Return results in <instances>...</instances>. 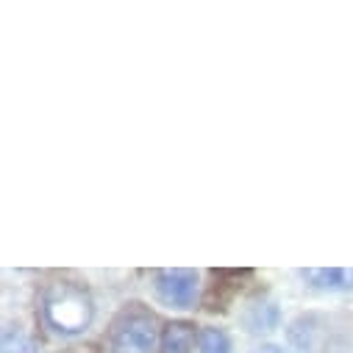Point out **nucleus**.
I'll return each instance as SVG.
<instances>
[{
    "mask_svg": "<svg viewBox=\"0 0 353 353\" xmlns=\"http://www.w3.org/2000/svg\"><path fill=\"white\" fill-rule=\"evenodd\" d=\"M42 312H45V320L53 331L75 336V334H83L90 328L95 306H92L90 292L83 287H78L72 281H56L45 292Z\"/></svg>",
    "mask_w": 353,
    "mask_h": 353,
    "instance_id": "1",
    "label": "nucleus"
},
{
    "mask_svg": "<svg viewBox=\"0 0 353 353\" xmlns=\"http://www.w3.org/2000/svg\"><path fill=\"white\" fill-rule=\"evenodd\" d=\"M156 345V320L142 303L125 306L109 331L112 353H150Z\"/></svg>",
    "mask_w": 353,
    "mask_h": 353,
    "instance_id": "2",
    "label": "nucleus"
},
{
    "mask_svg": "<svg viewBox=\"0 0 353 353\" xmlns=\"http://www.w3.org/2000/svg\"><path fill=\"white\" fill-rule=\"evenodd\" d=\"M156 295L161 303L172 309H192L198 298V273L195 270H159L156 273Z\"/></svg>",
    "mask_w": 353,
    "mask_h": 353,
    "instance_id": "3",
    "label": "nucleus"
},
{
    "mask_svg": "<svg viewBox=\"0 0 353 353\" xmlns=\"http://www.w3.org/2000/svg\"><path fill=\"white\" fill-rule=\"evenodd\" d=\"M303 279L317 287V290H331V292H345L353 290V268H314L303 270Z\"/></svg>",
    "mask_w": 353,
    "mask_h": 353,
    "instance_id": "4",
    "label": "nucleus"
},
{
    "mask_svg": "<svg viewBox=\"0 0 353 353\" xmlns=\"http://www.w3.org/2000/svg\"><path fill=\"white\" fill-rule=\"evenodd\" d=\"M195 345V328L190 323H170L161 336L159 353H192Z\"/></svg>",
    "mask_w": 353,
    "mask_h": 353,
    "instance_id": "5",
    "label": "nucleus"
},
{
    "mask_svg": "<svg viewBox=\"0 0 353 353\" xmlns=\"http://www.w3.org/2000/svg\"><path fill=\"white\" fill-rule=\"evenodd\" d=\"M3 353H37L34 339L14 323L3 325Z\"/></svg>",
    "mask_w": 353,
    "mask_h": 353,
    "instance_id": "6",
    "label": "nucleus"
},
{
    "mask_svg": "<svg viewBox=\"0 0 353 353\" xmlns=\"http://www.w3.org/2000/svg\"><path fill=\"white\" fill-rule=\"evenodd\" d=\"M228 336L220 328H203L201 331V353H228Z\"/></svg>",
    "mask_w": 353,
    "mask_h": 353,
    "instance_id": "7",
    "label": "nucleus"
},
{
    "mask_svg": "<svg viewBox=\"0 0 353 353\" xmlns=\"http://www.w3.org/2000/svg\"><path fill=\"white\" fill-rule=\"evenodd\" d=\"M250 353H287V350L279 347V345H259V347H253Z\"/></svg>",
    "mask_w": 353,
    "mask_h": 353,
    "instance_id": "8",
    "label": "nucleus"
}]
</instances>
